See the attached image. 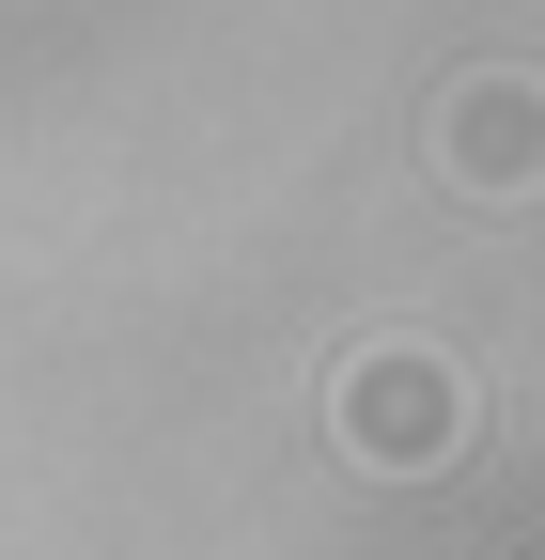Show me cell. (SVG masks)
<instances>
[{
	"label": "cell",
	"instance_id": "1",
	"mask_svg": "<svg viewBox=\"0 0 545 560\" xmlns=\"http://www.w3.org/2000/svg\"><path fill=\"white\" fill-rule=\"evenodd\" d=\"M327 452H344L359 482H452L467 452H484V374L452 359V342H344L327 359Z\"/></svg>",
	"mask_w": 545,
	"mask_h": 560
},
{
	"label": "cell",
	"instance_id": "3",
	"mask_svg": "<svg viewBox=\"0 0 545 560\" xmlns=\"http://www.w3.org/2000/svg\"><path fill=\"white\" fill-rule=\"evenodd\" d=\"M530 560H545V545H530Z\"/></svg>",
	"mask_w": 545,
	"mask_h": 560
},
{
	"label": "cell",
	"instance_id": "2",
	"mask_svg": "<svg viewBox=\"0 0 545 560\" xmlns=\"http://www.w3.org/2000/svg\"><path fill=\"white\" fill-rule=\"evenodd\" d=\"M421 156H437L452 202H545V79L530 62H467L421 109Z\"/></svg>",
	"mask_w": 545,
	"mask_h": 560
}]
</instances>
